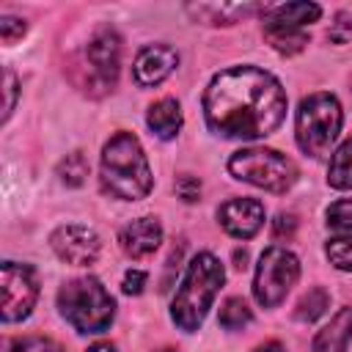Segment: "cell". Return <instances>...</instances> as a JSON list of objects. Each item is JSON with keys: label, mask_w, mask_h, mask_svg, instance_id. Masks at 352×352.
Listing matches in <instances>:
<instances>
[{"label": "cell", "mask_w": 352, "mask_h": 352, "mask_svg": "<svg viewBox=\"0 0 352 352\" xmlns=\"http://www.w3.org/2000/svg\"><path fill=\"white\" fill-rule=\"evenodd\" d=\"M201 107L209 132L228 140H261L286 121L289 99L272 72L242 63L209 80Z\"/></svg>", "instance_id": "cell-1"}, {"label": "cell", "mask_w": 352, "mask_h": 352, "mask_svg": "<svg viewBox=\"0 0 352 352\" xmlns=\"http://www.w3.org/2000/svg\"><path fill=\"white\" fill-rule=\"evenodd\" d=\"M99 184L116 201H143L151 192L154 173L138 135L124 129L110 135L99 157Z\"/></svg>", "instance_id": "cell-2"}, {"label": "cell", "mask_w": 352, "mask_h": 352, "mask_svg": "<svg viewBox=\"0 0 352 352\" xmlns=\"http://www.w3.org/2000/svg\"><path fill=\"white\" fill-rule=\"evenodd\" d=\"M223 283H226L223 261L209 250H198L190 258V264H187V270L176 286V294L170 300L173 324L182 333H195L204 324V319H206L217 292L223 289Z\"/></svg>", "instance_id": "cell-3"}, {"label": "cell", "mask_w": 352, "mask_h": 352, "mask_svg": "<svg viewBox=\"0 0 352 352\" xmlns=\"http://www.w3.org/2000/svg\"><path fill=\"white\" fill-rule=\"evenodd\" d=\"M58 311L80 336H99L116 319V300L96 275H82L58 289Z\"/></svg>", "instance_id": "cell-4"}, {"label": "cell", "mask_w": 352, "mask_h": 352, "mask_svg": "<svg viewBox=\"0 0 352 352\" xmlns=\"http://www.w3.org/2000/svg\"><path fill=\"white\" fill-rule=\"evenodd\" d=\"M344 126V110L338 96L327 91L308 94L294 116V140L300 151L311 160H322L330 154Z\"/></svg>", "instance_id": "cell-5"}, {"label": "cell", "mask_w": 352, "mask_h": 352, "mask_svg": "<svg viewBox=\"0 0 352 352\" xmlns=\"http://www.w3.org/2000/svg\"><path fill=\"white\" fill-rule=\"evenodd\" d=\"M228 173L236 182H245L250 187H258V190H267L275 195L289 192L300 176L294 160H289L278 148H267V146L236 148L228 157Z\"/></svg>", "instance_id": "cell-6"}, {"label": "cell", "mask_w": 352, "mask_h": 352, "mask_svg": "<svg viewBox=\"0 0 352 352\" xmlns=\"http://www.w3.org/2000/svg\"><path fill=\"white\" fill-rule=\"evenodd\" d=\"M297 280H300V258L283 245H270L261 250L256 264L253 297L261 308H278Z\"/></svg>", "instance_id": "cell-7"}, {"label": "cell", "mask_w": 352, "mask_h": 352, "mask_svg": "<svg viewBox=\"0 0 352 352\" xmlns=\"http://www.w3.org/2000/svg\"><path fill=\"white\" fill-rule=\"evenodd\" d=\"M0 316L6 324L22 322L33 314L38 300V275L25 261H3L0 264Z\"/></svg>", "instance_id": "cell-8"}, {"label": "cell", "mask_w": 352, "mask_h": 352, "mask_svg": "<svg viewBox=\"0 0 352 352\" xmlns=\"http://www.w3.org/2000/svg\"><path fill=\"white\" fill-rule=\"evenodd\" d=\"M85 63L91 69L94 82L102 91H113L118 82V69H121V36L113 25H102L94 30L85 47Z\"/></svg>", "instance_id": "cell-9"}, {"label": "cell", "mask_w": 352, "mask_h": 352, "mask_svg": "<svg viewBox=\"0 0 352 352\" xmlns=\"http://www.w3.org/2000/svg\"><path fill=\"white\" fill-rule=\"evenodd\" d=\"M50 248L52 253L72 264V267H88L99 258L102 253V239L94 228L88 226H80V223H66V226H58L52 234H50Z\"/></svg>", "instance_id": "cell-10"}, {"label": "cell", "mask_w": 352, "mask_h": 352, "mask_svg": "<svg viewBox=\"0 0 352 352\" xmlns=\"http://www.w3.org/2000/svg\"><path fill=\"white\" fill-rule=\"evenodd\" d=\"M264 204L258 198H228L217 206L220 228L234 239H253L264 228Z\"/></svg>", "instance_id": "cell-11"}, {"label": "cell", "mask_w": 352, "mask_h": 352, "mask_svg": "<svg viewBox=\"0 0 352 352\" xmlns=\"http://www.w3.org/2000/svg\"><path fill=\"white\" fill-rule=\"evenodd\" d=\"M179 66V52L170 44H146L135 55L132 80L138 88H154L168 80Z\"/></svg>", "instance_id": "cell-12"}, {"label": "cell", "mask_w": 352, "mask_h": 352, "mask_svg": "<svg viewBox=\"0 0 352 352\" xmlns=\"http://www.w3.org/2000/svg\"><path fill=\"white\" fill-rule=\"evenodd\" d=\"M160 245H162V223L151 214L135 217L118 231V248L124 250V256H129L135 261L154 256L160 250Z\"/></svg>", "instance_id": "cell-13"}, {"label": "cell", "mask_w": 352, "mask_h": 352, "mask_svg": "<svg viewBox=\"0 0 352 352\" xmlns=\"http://www.w3.org/2000/svg\"><path fill=\"white\" fill-rule=\"evenodd\" d=\"M270 6L264 3H190L184 6V11L201 22V25H212V28H220V25H236L242 19H250L256 14L264 16Z\"/></svg>", "instance_id": "cell-14"}, {"label": "cell", "mask_w": 352, "mask_h": 352, "mask_svg": "<svg viewBox=\"0 0 352 352\" xmlns=\"http://www.w3.org/2000/svg\"><path fill=\"white\" fill-rule=\"evenodd\" d=\"M349 341H352V305H344L314 336L311 352H346Z\"/></svg>", "instance_id": "cell-15"}, {"label": "cell", "mask_w": 352, "mask_h": 352, "mask_svg": "<svg viewBox=\"0 0 352 352\" xmlns=\"http://www.w3.org/2000/svg\"><path fill=\"white\" fill-rule=\"evenodd\" d=\"M146 124H148L151 135H157L160 140H173V138L182 132V124H184L179 99L162 96V99H157L154 104H148Z\"/></svg>", "instance_id": "cell-16"}, {"label": "cell", "mask_w": 352, "mask_h": 352, "mask_svg": "<svg viewBox=\"0 0 352 352\" xmlns=\"http://www.w3.org/2000/svg\"><path fill=\"white\" fill-rule=\"evenodd\" d=\"M322 16V6L316 3H280V6H270L264 11V25H278V28H305L311 22H316Z\"/></svg>", "instance_id": "cell-17"}, {"label": "cell", "mask_w": 352, "mask_h": 352, "mask_svg": "<svg viewBox=\"0 0 352 352\" xmlns=\"http://www.w3.org/2000/svg\"><path fill=\"white\" fill-rule=\"evenodd\" d=\"M261 33H264L267 44H270L275 52H280V55H297V52H302V50L308 47V41H311V36H308L305 28H278V25H264Z\"/></svg>", "instance_id": "cell-18"}, {"label": "cell", "mask_w": 352, "mask_h": 352, "mask_svg": "<svg viewBox=\"0 0 352 352\" xmlns=\"http://www.w3.org/2000/svg\"><path fill=\"white\" fill-rule=\"evenodd\" d=\"M327 184L333 190H352V135L330 154Z\"/></svg>", "instance_id": "cell-19"}, {"label": "cell", "mask_w": 352, "mask_h": 352, "mask_svg": "<svg viewBox=\"0 0 352 352\" xmlns=\"http://www.w3.org/2000/svg\"><path fill=\"white\" fill-rule=\"evenodd\" d=\"M330 308V292L324 286H314L308 289L300 300H297V308H294V319L297 322H316L319 316H324V311Z\"/></svg>", "instance_id": "cell-20"}, {"label": "cell", "mask_w": 352, "mask_h": 352, "mask_svg": "<svg viewBox=\"0 0 352 352\" xmlns=\"http://www.w3.org/2000/svg\"><path fill=\"white\" fill-rule=\"evenodd\" d=\"M253 322V311L250 305L242 300V297H228L223 305H220V314H217V324L223 330H242Z\"/></svg>", "instance_id": "cell-21"}, {"label": "cell", "mask_w": 352, "mask_h": 352, "mask_svg": "<svg viewBox=\"0 0 352 352\" xmlns=\"http://www.w3.org/2000/svg\"><path fill=\"white\" fill-rule=\"evenodd\" d=\"M88 173H91V165H88V160H85L82 151H72V154H66L58 162V179L66 187H82L85 179H88Z\"/></svg>", "instance_id": "cell-22"}, {"label": "cell", "mask_w": 352, "mask_h": 352, "mask_svg": "<svg viewBox=\"0 0 352 352\" xmlns=\"http://www.w3.org/2000/svg\"><path fill=\"white\" fill-rule=\"evenodd\" d=\"M324 256L327 261L341 270V272H352V231L346 234H336L324 242Z\"/></svg>", "instance_id": "cell-23"}, {"label": "cell", "mask_w": 352, "mask_h": 352, "mask_svg": "<svg viewBox=\"0 0 352 352\" xmlns=\"http://www.w3.org/2000/svg\"><path fill=\"white\" fill-rule=\"evenodd\" d=\"M3 352H63V346L47 336H16L3 341Z\"/></svg>", "instance_id": "cell-24"}, {"label": "cell", "mask_w": 352, "mask_h": 352, "mask_svg": "<svg viewBox=\"0 0 352 352\" xmlns=\"http://www.w3.org/2000/svg\"><path fill=\"white\" fill-rule=\"evenodd\" d=\"M324 223L327 228L338 231V234H346L352 231V198H338L327 206L324 212Z\"/></svg>", "instance_id": "cell-25"}, {"label": "cell", "mask_w": 352, "mask_h": 352, "mask_svg": "<svg viewBox=\"0 0 352 352\" xmlns=\"http://www.w3.org/2000/svg\"><path fill=\"white\" fill-rule=\"evenodd\" d=\"M173 190H176V195H179L184 204H195V201L201 198V179L192 176V173H182V176L176 179Z\"/></svg>", "instance_id": "cell-26"}, {"label": "cell", "mask_w": 352, "mask_h": 352, "mask_svg": "<svg viewBox=\"0 0 352 352\" xmlns=\"http://www.w3.org/2000/svg\"><path fill=\"white\" fill-rule=\"evenodd\" d=\"M28 33V22L19 19V16H0V36H3V44H14L16 38H22Z\"/></svg>", "instance_id": "cell-27"}, {"label": "cell", "mask_w": 352, "mask_h": 352, "mask_svg": "<svg viewBox=\"0 0 352 352\" xmlns=\"http://www.w3.org/2000/svg\"><path fill=\"white\" fill-rule=\"evenodd\" d=\"M297 214L294 212H278L275 220H272V236L275 239H292L294 231H297Z\"/></svg>", "instance_id": "cell-28"}, {"label": "cell", "mask_w": 352, "mask_h": 352, "mask_svg": "<svg viewBox=\"0 0 352 352\" xmlns=\"http://www.w3.org/2000/svg\"><path fill=\"white\" fill-rule=\"evenodd\" d=\"M146 280H148L146 270H126L124 272V280H121V292L129 294V297H138V294H143Z\"/></svg>", "instance_id": "cell-29"}, {"label": "cell", "mask_w": 352, "mask_h": 352, "mask_svg": "<svg viewBox=\"0 0 352 352\" xmlns=\"http://www.w3.org/2000/svg\"><path fill=\"white\" fill-rule=\"evenodd\" d=\"M16 91H19L16 74H14L11 69H6V110H3V124L11 118V113H14V107H16Z\"/></svg>", "instance_id": "cell-30"}, {"label": "cell", "mask_w": 352, "mask_h": 352, "mask_svg": "<svg viewBox=\"0 0 352 352\" xmlns=\"http://www.w3.org/2000/svg\"><path fill=\"white\" fill-rule=\"evenodd\" d=\"M327 38L336 41V44H349V41H352V19H349V22H336V25L330 28Z\"/></svg>", "instance_id": "cell-31"}, {"label": "cell", "mask_w": 352, "mask_h": 352, "mask_svg": "<svg viewBox=\"0 0 352 352\" xmlns=\"http://www.w3.org/2000/svg\"><path fill=\"white\" fill-rule=\"evenodd\" d=\"M253 352H286V346H283L280 341H267V344H261V346H256Z\"/></svg>", "instance_id": "cell-32"}, {"label": "cell", "mask_w": 352, "mask_h": 352, "mask_svg": "<svg viewBox=\"0 0 352 352\" xmlns=\"http://www.w3.org/2000/svg\"><path fill=\"white\" fill-rule=\"evenodd\" d=\"M85 352H118V349H116L110 341H96V344H91Z\"/></svg>", "instance_id": "cell-33"}, {"label": "cell", "mask_w": 352, "mask_h": 352, "mask_svg": "<svg viewBox=\"0 0 352 352\" xmlns=\"http://www.w3.org/2000/svg\"><path fill=\"white\" fill-rule=\"evenodd\" d=\"M160 352H176V349H160Z\"/></svg>", "instance_id": "cell-34"}]
</instances>
